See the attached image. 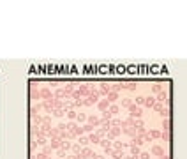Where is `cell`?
Returning <instances> with one entry per match:
<instances>
[{"mask_svg":"<svg viewBox=\"0 0 187 159\" xmlns=\"http://www.w3.org/2000/svg\"><path fill=\"white\" fill-rule=\"evenodd\" d=\"M53 97H55V99H60V101H62V99L65 97V92H64V88H57V90L53 92Z\"/></svg>","mask_w":187,"mask_h":159,"instance_id":"obj_12","label":"cell"},{"mask_svg":"<svg viewBox=\"0 0 187 159\" xmlns=\"http://www.w3.org/2000/svg\"><path fill=\"white\" fill-rule=\"evenodd\" d=\"M74 127H76V124H74V122H69V124H67V131H72Z\"/></svg>","mask_w":187,"mask_h":159,"instance_id":"obj_44","label":"cell"},{"mask_svg":"<svg viewBox=\"0 0 187 159\" xmlns=\"http://www.w3.org/2000/svg\"><path fill=\"white\" fill-rule=\"evenodd\" d=\"M76 120H78V122H79V124H83V122H85V120H86V115H85V113H81V112H79V113H78V117H76Z\"/></svg>","mask_w":187,"mask_h":159,"instance_id":"obj_33","label":"cell"},{"mask_svg":"<svg viewBox=\"0 0 187 159\" xmlns=\"http://www.w3.org/2000/svg\"><path fill=\"white\" fill-rule=\"evenodd\" d=\"M150 152H152V154H154V155H159V157H161V155H162V154H164V148H162V147H161V145H154V147H152V150H150Z\"/></svg>","mask_w":187,"mask_h":159,"instance_id":"obj_9","label":"cell"},{"mask_svg":"<svg viewBox=\"0 0 187 159\" xmlns=\"http://www.w3.org/2000/svg\"><path fill=\"white\" fill-rule=\"evenodd\" d=\"M154 110L161 113V112H162V102H155V104H154Z\"/></svg>","mask_w":187,"mask_h":159,"instance_id":"obj_39","label":"cell"},{"mask_svg":"<svg viewBox=\"0 0 187 159\" xmlns=\"http://www.w3.org/2000/svg\"><path fill=\"white\" fill-rule=\"evenodd\" d=\"M120 133H122V127H111L106 134H108V140H115L120 136Z\"/></svg>","mask_w":187,"mask_h":159,"instance_id":"obj_1","label":"cell"},{"mask_svg":"<svg viewBox=\"0 0 187 159\" xmlns=\"http://www.w3.org/2000/svg\"><path fill=\"white\" fill-rule=\"evenodd\" d=\"M139 154H141L139 147H136V145H131V155H139Z\"/></svg>","mask_w":187,"mask_h":159,"instance_id":"obj_24","label":"cell"},{"mask_svg":"<svg viewBox=\"0 0 187 159\" xmlns=\"http://www.w3.org/2000/svg\"><path fill=\"white\" fill-rule=\"evenodd\" d=\"M51 150H53V148H51L50 145H44V148H42V152H44V154H48V155L51 154Z\"/></svg>","mask_w":187,"mask_h":159,"instance_id":"obj_41","label":"cell"},{"mask_svg":"<svg viewBox=\"0 0 187 159\" xmlns=\"http://www.w3.org/2000/svg\"><path fill=\"white\" fill-rule=\"evenodd\" d=\"M108 112H110L111 115H117V113L120 112V108H118L117 104H110V108H108Z\"/></svg>","mask_w":187,"mask_h":159,"instance_id":"obj_19","label":"cell"},{"mask_svg":"<svg viewBox=\"0 0 187 159\" xmlns=\"http://www.w3.org/2000/svg\"><path fill=\"white\" fill-rule=\"evenodd\" d=\"M58 157H60V159H62V157H65V150H64V148H60V150H58Z\"/></svg>","mask_w":187,"mask_h":159,"instance_id":"obj_45","label":"cell"},{"mask_svg":"<svg viewBox=\"0 0 187 159\" xmlns=\"http://www.w3.org/2000/svg\"><path fill=\"white\" fill-rule=\"evenodd\" d=\"M30 99L32 101H35V99H41V90H37V88H30Z\"/></svg>","mask_w":187,"mask_h":159,"instance_id":"obj_11","label":"cell"},{"mask_svg":"<svg viewBox=\"0 0 187 159\" xmlns=\"http://www.w3.org/2000/svg\"><path fill=\"white\" fill-rule=\"evenodd\" d=\"M81 127H83L85 133H94V126H90V124H85V126H81Z\"/></svg>","mask_w":187,"mask_h":159,"instance_id":"obj_35","label":"cell"},{"mask_svg":"<svg viewBox=\"0 0 187 159\" xmlns=\"http://www.w3.org/2000/svg\"><path fill=\"white\" fill-rule=\"evenodd\" d=\"M150 138H161V131H150Z\"/></svg>","mask_w":187,"mask_h":159,"instance_id":"obj_38","label":"cell"},{"mask_svg":"<svg viewBox=\"0 0 187 159\" xmlns=\"http://www.w3.org/2000/svg\"><path fill=\"white\" fill-rule=\"evenodd\" d=\"M81 155L85 157V159H94V157H96V154H94L88 147H83V150H81Z\"/></svg>","mask_w":187,"mask_h":159,"instance_id":"obj_8","label":"cell"},{"mask_svg":"<svg viewBox=\"0 0 187 159\" xmlns=\"http://www.w3.org/2000/svg\"><path fill=\"white\" fill-rule=\"evenodd\" d=\"M35 159H51L48 154H44V152H39V154H35Z\"/></svg>","mask_w":187,"mask_h":159,"instance_id":"obj_34","label":"cell"},{"mask_svg":"<svg viewBox=\"0 0 187 159\" xmlns=\"http://www.w3.org/2000/svg\"><path fill=\"white\" fill-rule=\"evenodd\" d=\"M110 124H111V127H120V126H122V120H118V119H111Z\"/></svg>","mask_w":187,"mask_h":159,"instance_id":"obj_29","label":"cell"},{"mask_svg":"<svg viewBox=\"0 0 187 159\" xmlns=\"http://www.w3.org/2000/svg\"><path fill=\"white\" fill-rule=\"evenodd\" d=\"M129 113H131L132 119H134V117H141V110H139L136 104H131V106H129Z\"/></svg>","mask_w":187,"mask_h":159,"instance_id":"obj_4","label":"cell"},{"mask_svg":"<svg viewBox=\"0 0 187 159\" xmlns=\"http://www.w3.org/2000/svg\"><path fill=\"white\" fill-rule=\"evenodd\" d=\"M88 140H90V143H94V145H97V143L101 141V136H99L97 133H90V136H88Z\"/></svg>","mask_w":187,"mask_h":159,"instance_id":"obj_10","label":"cell"},{"mask_svg":"<svg viewBox=\"0 0 187 159\" xmlns=\"http://www.w3.org/2000/svg\"><path fill=\"white\" fill-rule=\"evenodd\" d=\"M124 88H127V90H136V83H134V81H131V83H124Z\"/></svg>","mask_w":187,"mask_h":159,"instance_id":"obj_31","label":"cell"},{"mask_svg":"<svg viewBox=\"0 0 187 159\" xmlns=\"http://www.w3.org/2000/svg\"><path fill=\"white\" fill-rule=\"evenodd\" d=\"M132 104V101L129 99V97H125V99H122V106H124V108H127L129 110V106Z\"/></svg>","mask_w":187,"mask_h":159,"instance_id":"obj_30","label":"cell"},{"mask_svg":"<svg viewBox=\"0 0 187 159\" xmlns=\"http://www.w3.org/2000/svg\"><path fill=\"white\" fill-rule=\"evenodd\" d=\"M64 113H65L64 110H53V113H51V115H55V117H62Z\"/></svg>","mask_w":187,"mask_h":159,"instance_id":"obj_40","label":"cell"},{"mask_svg":"<svg viewBox=\"0 0 187 159\" xmlns=\"http://www.w3.org/2000/svg\"><path fill=\"white\" fill-rule=\"evenodd\" d=\"M159 159H171V155H166V154H162V155H161Z\"/></svg>","mask_w":187,"mask_h":159,"instance_id":"obj_47","label":"cell"},{"mask_svg":"<svg viewBox=\"0 0 187 159\" xmlns=\"http://www.w3.org/2000/svg\"><path fill=\"white\" fill-rule=\"evenodd\" d=\"M35 141H37V145H44L46 143V136H37Z\"/></svg>","mask_w":187,"mask_h":159,"instance_id":"obj_36","label":"cell"},{"mask_svg":"<svg viewBox=\"0 0 187 159\" xmlns=\"http://www.w3.org/2000/svg\"><path fill=\"white\" fill-rule=\"evenodd\" d=\"M136 104H145V97H143V95L136 97Z\"/></svg>","mask_w":187,"mask_h":159,"instance_id":"obj_42","label":"cell"},{"mask_svg":"<svg viewBox=\"0 0 187 159\" xmlns=\"http://www.w3.org/2000/svg\"><path fill=\"white\" fill-rule=\"evenodd\" d=\"M65 115H67V119H71V120H76V117H78V113H76L74 110H67Z\"/></svg>","mask_w":187,"mask_h":159,"instance_id":"obj_20","label":"cell"},{"mask_svg":"<svg viewBox=\"0 0 187 159\" xmlns=\"http://www.w3.org/2000/svg\"><path fill=\"white\" fill-rule=\"evenodd\" d=\"M162 129H164V131H171V122H169V119H164V120H162Z\"/></svg>","mask_w":187,"mask_h":159,"instance_id":"obj_21","label":"cell"},{"mask_svg":"<svg viewBox=\"0 0 187 159\" xmlns=\"http://www.w3.org/2000/svg\"><path fill=\"white\" fill-rule=\"evenodd\" d=\"M41 99H44V101L53 99V92L50 88H41Z\"/></svg>","mask_w":187,"mask_h":159,"instance_id":"obj_3","label":"cell"},{"mask_svg":"<svg viewBox=\"0 0 187 159\" xmlns=\"http://www.w3.org/2000/svg\"><path fill=\"white\" fill-rule=\"evenodd\" d=\"M152 90H154V92H155V94H161V92H162V90H164V88H162V87H161V85H159V83H157V85H154V88H152Z\"/></svg>","mask_w":187,"mask_h":159,"instance_id":"obj_37","label":"cell"},{"mask_svg":"<svg viewBox=\"0 0 187 159\" xmlns=\"http://www.w3.org/2000/svg\"><path fill=\"white\" fill-rule=\"evenodd\" d=\"M150 157V154H147V152H141L139 154V159H148Z\"/></svg>","mask_w":187,"mask_h":159,"instance_id":"obj_43","label":"cell"},{"mask_svg":"<svg viewBox=\"0 0 187 159\" xmlns=\"http://www.w3.org/2000/svg\"><path fill=\"white\" fill-rule=\"evenodd\" d=\"M155 97H145V106L147 108H154V104H155Z\"/></svg>","mask_w":187,"mask_h":159,"instance_id":"obj_14","label":"cell"},{"mask_svg":"<svg viewBox=\"0 0 187 159\" xmlns=\"http://www.w3.org/2000/svg\"><path fill=\"white\" fill-rule=\"evenodd\" d=\"M65 159H78V155H76V154H71V155H65Z\"/></svg>","mask_w":187,"mask_h":159,"instance_id":"obj_46","label":"cell"},{"mask_svg":"<svg viewBox=\"0 0 187 159\" xmlns=\"http://www.w3.org/2000/svg\"><path fill=\"white\" fill-rule=\"evenodd\" d=\"M71 150H72V154H76V155H78V154H81L83 147H81V145L78 143V145H72V148H71Z\"/></svg>","mask_w":187,"mask_h":159,"instance_id":"obj_28","label":"cell"},{"mask_svg":"<svg viewBox=\"0 0 187 159\" xmlns=\"http://www.w3.org/2000/svg\"><path fill=\"white\" fill-rule=\"evenodd\" d=\"M94 159H104V157H103V155H97V154H96V157H94Z\"/></svg>","mask_w":187,"mask_h":159,"instance_id":"obj_48","label":"cell"},{"mask_svg":"<svg viewBox=\"0 0 187 159\" xmlns=\"http://www.w3.org/2000/svg\"><path fill=\"white\" fill-rule=\"evenodd\" d=\"M106 99H108L110 102H115V101L118 99V94H117V92H110V94L106 95Z\"/></svg>","mask_w":187,"mask_h":159,"instance_id":"obj_16","label":"cell"},{"mask_svg":"<svg viewBox=\"0 0 187 159\" xmlns=\"http://www.w3.org/2000/svg\"><path fill=\"white\" fill-rule=\"evenodd\" d=\"M60 148H64V150L67 152V150H71V148H72V143H69V141L62 140V143H60Z\"/></svg>","mask_w":187,"mask_h":159,"instance_id":"obj_18","label":"cell"},{"mask_svg":"<svg viewBox=\"0 0 187 159\" xmlns=\"http://www.w3.org/2000/svg\"><path fill=\"white\" fill-rule=\"evenodd\" d=\"M161 138H162L164 141H171V131H164V133H161Z\"/></svg>","mask_w":187,"mask_h":159,"instance_id":"obj_22","label":"cell"},{"mask_svg":"<svg viewBox=\"0 0 187 159\" xmlns=\"http://www.w3.org/2000/svg\"><path fill=\"white\" fill-rule=\"evenodd\" d=\"M60 143H62V140H60V138H53V140H51V143H50V147L55 150V148H60Z\"/></svg>","mask_w":187,"mask_h":159,"instance_id":"obj_15","label":"cell"},{"mask_svg":"<svg viewBox=\"0 0 187 159\" xmlns=\"http://www.w3.org/2000/svg\"><path fill=\"white\" fill-rule=\"evenodd\" d=\"M131 145H136V147H141L143 145V138H132V141H131Z\"/></svg>","mask_w":187,"mask_h":159,"instance_id":"obj_23","label":"cell"},{"mask_svg":"<svg viewBox=\"0 0 187 159\" xmlns=\"http://www.w3.org/2000/svg\"><path fill=\"white\" fill-rule=\"evenodd\" d=\"M122 88H124V83L120 81V83H115V85L111 87V92H117V94H118V90H122Z\"/></svg>","mask_w":187,"mask_h":159,"instance_id":"obj_25","label":"cell"},{"mask_svg":"<svg viewBox=\"0 0 187 159\" xmlns=\"http://www.w3.org/2000/svg\"><path fill=\"white\" fill-rule=\"evenodd\" d=\"M110 92H111V87H110L108 83H101V88H99V95H104V97H106V95H108Z\"/></svg>","mask_w":187,"mask_h":159,"instance_id":"obj_7","label":"cell"},{"mask_svg":"<svg viewBox=\"0 0 187 159\" xmlns=\"http://www.w3.org/2000/svg\"><path fill=\"white\" fill-rule=\"evenodd\" d=\"M168 99H169V97H168V94H166L164 90H162L161 94H157V97H155V101H157V102H166Z\"/></svg>","mask_w":187,"mask_h":159,"instance_id":"obj_13","label":"cell"},{"mask_svg":"<svg viewBox=\"0 0 187 159\" xmlns=\"http://www.w3.org/2000/svg\"><path fill=\"white\" fill-rule=\"evenodd\" d=\"M88 143H90L88 136H79V145H81V147H86Z\"/></svg>","mask_w":187,"mask_h":159,"instance_id":"obj_27","label":"cell"},{"mask_svg":"<svg viewBox=\"0 0 187 159\" xmlns=\"http://www.w3.org/2000/svg\"><path fill=\"white\" fill-rule=\"evenodd\" d=\"M58 159H60V157H58Z\"/></svg>","mask_w":187,"mask_h":159,"instance_id":"obj_49","label":"cell"},{"mask_svg":"<svg viewBox=\"0 0 187 159\" xmlns=\"http://www.w3.org/2000/svg\"><path fill=\"white\" fill-rule=\"evenodd\" d=\"M110 104H111V102L104 97L103 101H99V102H97V108H99V110H101V113H103V112H106V110L110 108Z\"/></svg>","mask_w":187,"mask_h":159,"instance_id":"obj_5","label":"cell"},{"mask_svg":"<svg viewBox=\"0 0 187 159\" xmlns=\"http://www.w3.org/2000/svg\"><path fill=\"white\" fill-rule=\"evenodd\" d=\"M99 145H103L104 148H111V140H108V138H103V140L99 141Z\"/></svg>","mask_w":187,"mask_h":159,"instance_id":"obj_17","label":"cell"},{"mask_svg":"<svg viewBox=\"0 0 187 159\" xmlns=\"http://www.w3.org/2000/svg\"><path fill=\"white\" fill-rule=\"evenodd\" d=\"M86 122H88L90 126H94V127H97V126H101V117H96V115H86Z\"/></svg>","mask_w":187,"mask_h":159,"instance_id":"obj_2","label":"cell"},{"mask_svg":"<svg viewBox=\"0 0 187 159\" xmlns=\"http://www.w3.org/2000/svg\"><path fill=\"white\" fill-rule=\"evenodd\" d=\"M161 115H162L164 119H169V117H171V112H169V108H162V112H161Z\"/></svg>","mask_w":187,"mask_h":159,"instance_id":"obj_32","label":"cell"},{"mask_svg":"<svg viewBox=\"0 0 187 159\" xmlns=\"http://www.w3.org/2000/svg\"><path fill=\"white\" fill-rule=\"evenodd\" d=\"M71 133H74L76 136H81V134H83L85 131H83V127H81V126H76V127H74V129H72Z\"/></svg>","mask_w":187,"mask_h":159,"instance_id":"obj_26","label":"cell"},{"mask_svg":"<svg viewBox=\"0 0 187 159\" xmlns=\"http://www.w3.org/2000/svg\"><path fill=\"white\" fill-rule=\"evenodd\" d=\"M46 136L51 138V140H53V138H60V129H58V127H51L48 133H46Z\"/></svg>","mask_w":187,"mask_h":159,"instance_id":"obj_6","label":"cell"}]
</instances>
